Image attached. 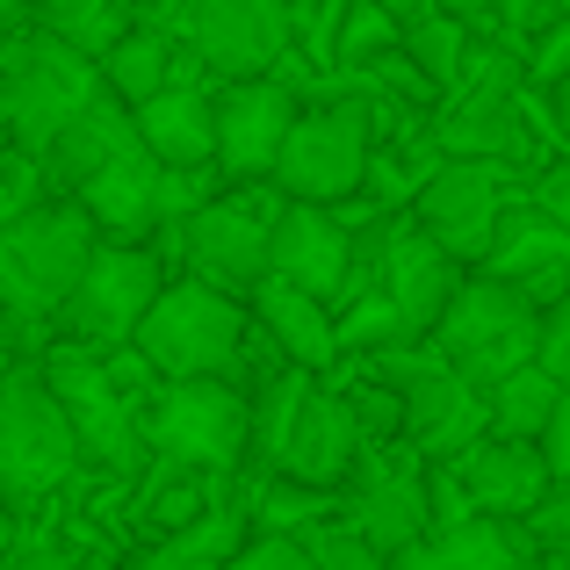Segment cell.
I'll return each mask as SVG.
<instances>
[{
  "label": "cell",
  "instance_id": "d6a6232c",
  "mask_svg": "<svg viewBox=\"0 0 570 570\" xmlns=\"http://www.w3.org/2000/svg\"><path fill=\"white\" fill-rule=\"evenodd\" d=\"M304 542H311V557H318V570H390V557L354 528V520H318Z\"/></svg>",
  "mask_w": 570,
  "mask_h": 570
},
{
  "label": "cell",
  "instance_id": "ab89813d",
  "mask_svg": "<svg viewBox=\"0 0 570 570\" xmlns=\"http://www.w3.org/2000/svg\"><path fill=\"white\" fill-rule=\"evenodd\" d=\"M534 209H549V217L570 232V159H563V167H549L542 181H534Z\"/></svg>",
  "mask_w": 570,
  "mask_h": 570
},
{
  "label": "cell",
  "instance_id": "277c9868",
  "mask_svg": "<svg viewBox=\"0 0 570 570\" xmlns=\"http://www.w3.org/2000/svg\"><path fill=\"white\" fill-rule=\"evenodd\" d=\"M130 347L159 368V383H181V376H232L238 368V347H246V311H238L232 289L188 275V282H167L153 304V318L138 325Z\"/></svg>",
  "mask_w": 570,
  "mask_h": 570
},
{
  "label": "cell",
  "instance_id": "7402d4cb",
  "mask_svg": "<svg viewBox=\"0 0 570 570\" xmlns=\"http://www.w3.org/2000/svg\"><path fill=\"white\" fill-rule=\"evenodd\" d=\"M253 311H261V325H267V340L282 347V362H296V368H333V354H340V318H333V304L325 296H311L304 282H289V275H267L261 289H253Z\"/></svg>",
  "mask_w": 570,
  "mask_h": 570
},
{
  "label": "cell",
  "instance_id": "ffe728a7",
  "mask_svg": "<svg viewBox=\"0 0 570 570\" xmlns=\"http://www.w3.org/2000/svg\"><path fill=\"white\" fill-rule=\"evenodd\" d=\"M491 275H505L513 282V289H528L534 304H563L570 296V232L557 217H549V209H505L499 217V238H491Z\"/></svg>",
  "mask_w": 570,
  "mask_h": 570
},
{
  "label": "cell",
  "instance_id": "83f0119b",
  "mask_svg": "<svg viewBox=\"0 0 570 570\" xmlns=\"http://www.w3.org/2000/svg\"><path fill=\"white\" fill-rule=\"evenodd\" d=\"M29 14H37L51 37H66L72 51L109 58L116 43L130 37V14H138V0H29Z\"/></svg>",
  "mask_w": 570,
  "mask_h": 570
},
{
  "label": "cell",
  "instance_id": "3957f363",
  "mask_svg": "<svg viewBox=\"0 0 570 570\" xmlns=\"http://www.w3.org/2000/svg\"><path fill=\"white\" fill-rule=\"evenodd\" d=\"M433 347H441L476 390H491V383L513 376V368L534 362V347H542V304H534L528 289H513L505 275L476 267V275H462L455 304L441 311Z\"/></svg>",
  "mask_w": 570,
  "mask_h": 570
},
{
  "label": "cell",
  "instance_id": "d590c367",
  "mask_svg": "<svg viewBox=\"0 0 570 570\" xmlns=\"http://www.w3.org/2000/svg\"><path fill=\"white\" fill-rule=\"evenodd\" d=\"M390 37H397V29H390V14H383V8H368V0H362V8H347V29H340V58H354V66H368V58H383L376 43H390Z\"/></svg>",
  "mask_w": 570,
  "mask_h": 570
},
{
  "label": "cell",
  "instance_id": "60d3db41",
  "mask_svg": "<svg viewBox=\"0 0 570 570\" xmlns=\"http://www.w3.org/2000/svg\"><path fill=\"white\" fill-rule=\"evenodd\" d=\"M130 570H232V563H217V557H195V549H181V542H159L153 557H138Z\"/></svg>",
  "mask_w": 570,
  "mask_h": 570
},
{
  "label": "cell",
  "instance_id": "5bb4252c",
  "mask_svg": "<svg viewBox=\"0 0 570 570\" xmlns=\"http://www.w3.org/2000/svg\"><path fill=\"white\" fill-rule=\"evenodd\" d=\"M404 441L433 462L470 455L476 441H491V390H476L455 362L426 368V376L404 390Z\"/></svg>",
  "mask_w": 570,
  "mask_h": 570
},
{
  "label": "cell",
  "instance_id": "6da1fadb",
  "mask_svg": "<svg viewBox=\"0 0 570 570\" xmlns=\"http://www.w3.org/2000/svg\"><path fill=\"white\" fill-rule=\"evenodd\" d=\"M101 246V224L87 217V203H37L29 217H14L0 232V311L14 325H37L51 311L72 304L87 261Z\"/></svg>",
  "mask_w": 570,
  "mask_h": 570
},
{
  "label": "cell",
  "instance_id": "7a4b0ae2",
  "mask_svg": "<svg viewBox=\"0 0 570 570\" xmlns=\"http://www.w3.org/2000/svg\"><path fill=\"white\" fill-rule=\"evenodd\" d=\"M101 58L72 51L51 29H29V37H0V109H8L14 145L29 153H51V138L101 95Z\"/></svg>",
  "mask_w": 570,
  "mask_h": 570
},
{
  "label": "cell",
  "instance_id": "7dc6e473",
  "mask_svg": "<svg viewBox=\"0 0 570 570\" xmlns=\"http://www.w3.org/2000/svg\"><path fill=\"white\" fill-rule=\"evenodd\" d=\"M80 570H87V563H80Z\"/></svg>",
  "mask_w": 570,
  "mask_h": 570
},
{
  "label": "cell",
  "instance_id": "8992f818",
  "mask_svg": "<svg viewBox=\"0 0 570 570\" xmlns=\"http://www.w3.org/2000/svg\"><path fill=\"white\" fill-rule=\"evenodd\" d=\"M145 441L167 462H195V470H232L253 448V397H238L232 376H181L153 397L145 412Z\"/></svg>",
  "mask_w": 570,
  "mask_h": 570
},
{
  "label": "cell",
  "instance_id": "8d00e7d4",
  "mask_svg": "<svg viewBox=\"0 0 570 570\" xmlns=\"http://www.w3.org/2000/svg\"><path fill=\"white\" fill-rule=\"evenodd\" d=\"M534 362H542L549 376H563V383H570V296L542 311V347H534Z\"/></svg>",
  "mask_w": 570,
  "mask_h": 570
},
{
  "label": "cell",
  "instance_id": "f546056e",
  "mask_svg": "<svg viewBox=\"0 0 570 570\" xmlns=\"http://www.w3.org/2000/svg\"><path fill=\"white\" fill-rule=\"evenodd\" d=\"M404 58H412V66L426 72L433 87H462V66H470V22H455V14L433 8L426 22H412V37H404Z\"/></svg>",
  "mask_w": 570,
  "mask_h": 570
},
{
  "label": "cell",
  "instance_id": "4dcf8cb0",
  "mask_svg": "<svg viewBox=\"0 0 570 570\" xmlns=\"http://www.w3.org/2000/svg\"><path fill=\"white\" fill-rule=\"evenodd\" d=\"M333 513H340L333 484H296V476H275V484L261 491V505H253V520H261L267 534H311Z\"/></svg>",
  "mask_w": 570,
  "mask_h": 570
},
{
  "label": "cell",
  "instance_id": "f1b7e54d",
  "mask_svg": "<svg viewBox=\"0 0 570 570\" xmlns=\"http://www.w3.org/2000/svg\"><path fill=\"white\" fill-rule=\"evenodd\" d=\"M557 404H563V376H549L542 362H528L505 383H491V433H505V441H542Z\"/></svg>",
  "mask_w": 570,
  "mask_h": 570
},
{
  "label": "cell",
  "instance_id": "484cf974",
  "mask_svg": "<svg viewBox=\"0 0 570 570\" xmlns=\"http://www.w3.org/2000/svg\"><path fill=\"white\" fill-rule=\"evenodd\" d=\"M138 130L167 167H217V95L174 80L167 95L138 101Z\"/></svg>",
  "mask_w": 570,
  "mask_h": 570
},
{
  "label": "cell",
  "instance_id": "f6af8a7d",
  "mask_svg": "<svg viewBox=\"0 0 570 570\" xmlns=\"http://www.w3.org/2000/svg\"><path fill=\"white\" fill-rule=\"evenodd\" d=\"M8 325H14V318H8V311H0V340H8Z\"/></svg>",
  "mask_w": 570,
  "mask_h": 570
},
{
  "label": "cell",
  "instance_id": "e575fe53",
  "mask_svg": "<svg viewBox=\"0 0 570 570\" xmlns=\"http://www.w3.org/2000/svg\"><path fill=\"white\" fill-rule=\"evenodd\" d=\"M203 203H217L209 195V167H167V181H159V224H188Z\"/></svg>",
  "mask_w": 570,
  "mask_h": 570
},
{
  "label": "cell",
  "instance_id": "ac0fdd59",
  "mask_svg": "<svg viewBox=\"0 0 570 570\" xmlns=\"http://www.w3.org/2000/svg\"><path fill=\"white\" fill-rule=\"evenodd\" d=\"M362 455H368V433H362V419H354L347 390H318L311 383L304 412H296L289 441H282V455H275V476H296V484H340Z\"/></svg>",
  "mask_w": 570,
  "mask_h": 570
},
{
  "label": "cell",
  "instance_id": "ee69618b",
  "mask_svg": "<svg viewBox=\"0 0 570 570\" xmlns=\"http://www.w3.org/2000/svg\"><path fill=\"white\" fill-rule=\"evenodd\" d=\"M14 22H22V0H0V37H14Z\"/></svg>",
  "mask_w": 570,
  "mask_h": 570
},
{
  "label": "cell",
  "instance_id": "1f68e13d",
  "mask_svg": "<svg viewBox=\"0 0 570 570\" xmlns=\"http://www.w3.org/2000/svg\"><path fill=\"white\" fill-rule=\"evenodd\" d=\"M43 188H51L43 153H29V145H0V232H8L14 217H29V209L43 203Z\"/></svg>",
  "mask_w": 570,
  "mask_h": 570
},
{
  "label": "cell",
  "instance_id": "d6986e66",
  "mask_svg": "<svg viewBox=\"0 0 570 570\" xmlns=\"http://www.w3.org/2000/svg\"><path fill=\"white\" fill-rule=\"evenodd\" d=\"M159 181H167V159L138 138V145H124L101 174H87L72 195H80L87 217L101 224V238H130V246H145V238L159 232Z\"/></svg>",
  "mask_w": 570,
  "mask_h": 570
},
{
  "label": "cell",
  "instance_id": "52a82bcc",
  "mask_svg": "<svg viewBox=\"0 0 570 570\" xmlns=\"http://www.w3.org/2000/svg\"><path fill=\"white\" fill-rule=\"evenodd\" d=\"M43 383L58 390L80 455L101 470H130L145 441V397H130V383L116 376V362H101L95 347H51L43 354Z\"/></svg>",
  "mask_w": 570,
  "mask_h": 570
},
{
  "label": "cell",
  "instance_id": "7c38bea8",
  "mask_svg": "<svg viewBox=\"0 0 570 570\" xmlns=\"http://www.w3.org/2000/svg\"><path fill=\"white\" fill-rule=\"evenodd\" d=\"M181 29L217 80H261L289 58V0H188Z\"/></svg>",
  "mask_w": 570,
  "mask_h": 570
},
{
  "label": "cell",
  "instance_id": "603a6c76",
  "mask_svg": "<svg viewBox=\"0 0 570 570\" xmlns=\"http://www.w3.org/2000/svg\"><path fill=\"white\" fill-rule=\"evenodd\" d=\"M138 138H145V130H138V109H130L116 87H101V95L51 138L43 174H51V188H80L87 174H101L116 153H124V145H138Z\"/></svg>",
  "mask_w": 570,
  "mask_h": 570
},
{
  "label": "cell",
  "instance_id": "cb8c5ba5",
  "mask_svg": "<svg viewBox=\"0 0 570 570\" xmlns=\"http://www.w3.org/2000/svg\"><path fill=\"white\" fill-rule=\"evenodd\" d=\"M528 557H534V528L513 534V520L476 513V520H455V528H433L390 570H520Z\"/></svg>",
  "mask_w": 570,
  "mask_h": 570
},
{
  "label": "cell",
  "instance_id": "b9f144b4",
  "mask_svg": "<svg viewBox=\"0 0 570 570\" xmlns=\"http://www.w3.org/2000/svg\"><path fill=\"white\" fill-rule=\"evenodd\" d=\"M0 570H80V563H72L66 549H51V542H14Z\"/></svg>",
  "mask_w": 570,
  "mask_h": 570
},
{
  "label": "cell",
  "instance_id": "44dd1931",
  "mask_svg": "<svg viewBox=\"0 0 570 570\" xmlns=\"http://www.w3.org/2000/svg\"><path fill=\"white\" fill-rule=\"evenodd\" d=\"M354 528L368 534V542L383 549L390 563L404 557V549H419L433 534V476H419V462H390V470H368L362 499L347 505Z\"/></svg>",
  "mask_w": 570,
  "mask_h": 570
},
{
  "label": "cell",
  "instance_id": "836d02e7",
  "mask_svg": "<svg viewBox=\"0 0 570 570\" xmlns=\"http://www.w3.org/2000/svg\"><path fill=\"white\" fill-rule=\"evenodd\" d=\"M232 570H318V557H311V542L304 534H253L246 549L232 557Z\"/></svg>",
  "mask_w": 570,
  "mask_h": 570
},
{
  "label": "cell",
  "instance_id": "f35d334b",
  "mask_svg": "<svg viewBox=\"0 0 570 570\" xmlns=\"http://www.w3.org/2000/svg\"><path fill=\"white\" fill-rule=\"evenodd\" d=\"M534 80H542V87L570 80V22H557V29L542 37V51H534Z\"/></svg>",
  "mask_w": 570,
  "mask_h": 570
},
{
  "label": "cell",
  "instance_id": "30bf717a",
  "mask_svg": "<svg viewBox=\"0 0 570 570\" xmlns=\"http://www.w3.org/2000/svg\"><path fill=\"white\" fill-rule=\"evenodd\" d=\"M181 261L188 275L217 282L232 296H253L275 275V209L253 195H217L181 224Z\"/></svg>",
  "mask_w": 570,
  "mask_h": 570
},
{
  "label": "cell",
  "instance_id": "e0dca14e",
  "mask_svg": "<svg viewBox=\"0 0 570 570\" xmlns=\"http://www.w3.org/2000/svg\"><path fill=\"white\" fill-rule=\"evenodd\" d=\"M275 275L304 282L311 296L340 304L354 275V232L333 217V203H282L275 209Z\"/></svg>",
  "mask_w": 570,
  "mask_h": 570
},
{
  "label": "cell",
  "instance_id": "8fae6325",
  "mask_svg": "<svg viewBox=\"0 0 570 570\" xmlns=\"http://www.w3.org/2000/svg\"><path fill=\"white\" fill-rule=\"evenodd\" d=\"M412 217L462 267H484L491 238H499V217H505V159H441L426 174V188H419Z\"/></svg>",
  "mask_w": 570,
  "mask_h": 570
},
{
  "label": "cell",
  "instance_id": "4316f807",
  "mask_svg": "<svg viewBox=\"0 0 570 570\" xmlns=\"http://www.w3.org/2000/svg\"><path fill=\"white\" fill-rule=\"evenodd\" d=\"M101 80H109L130 109L153 101V95H167V87L181 80V66H174V37H167V29H153V22H130V37L101 58Z\"/></svg>",
  "mask_w": 570,
  "mask_h": 570
},
{
  "label": "cell",
  "instance_id": "74e56055",
  "mask_svg": "<svg viewBox=\"0 0 570 570\" xmlns=\"http://www.w3.org/2000/svg\"><path fill=\"white\" fill-rule=\"evenodd\" d=\"M528 528H534V542H542V549H570V476H557L549 505L528 520Z\"/></svg>",
  "mask_w": 570,
  "mask_h": 570
},
{
  "label": "cell",
  "instance_id": "2e32d148",
  "mask_svg": "<svg viewBox=\"0 0 570 570\" xmlns=\"http://www.w3.org/2000/svg\"><path fill=\"white\" fill-rule=\"evenodd\" d=\"M383 289L397 296V311L433 340L441 311L455 304V289H462V261H455V253H448L419 217H390V238H383Z\"/></svg>",
  "mask_w": 570,
  "mask_h": 570
},
{
  "label": "cell",
  "instance_id": "ba28073f",
  "mask_svg": "<svg viewBox=\"0 0 570 570\" xmlns=\"http://www.w3.org/2000/svg\"><path fill=\"white\" fill-rule=\"evenodd\" d=\"M368 167H376V145H368V116L354 101H333V109L296 116L289 145L275 159V188L289 203H347L362 195Z\"/></svg>",
  "mask_w": 570,
  "mask_h": 570
},
{
  "label": "cell",
  "instance_id": "5b68a950",
  "mask_svg": "<svg viewBox=\"0 0 570 570\" xmlns=\"http://www.w3.org/2000/svg\"><path fill=\"white\" fill-rule=\"evenodd\" d=\"M72 462H80V433L58 390L43 376H8L0 383V499L37 505L43 491L66 484Z\"/></svg>",
  "mask_w": 570,
  "mask_h": 570
},
{
  "label": "cell",
  "instance_id": "9a60e30c",
  "mask_svg": "<svg viewBox=\"0 0 570 570\" xmlns=\"http://www.w3.org/2000/svg\"><path fill=\"white\" fill-rule=\"evenodd\" d=\"M455 470H462V484H470L476 513H499V520H534L549 505V491H557L549 448L542 441H505V433H491L470 455H455Z\"/></svg>",
  "mask_w": 570,
  "mask_h": 570
},
{
  "label": "cell",
  "instance_id": "bcb514c9",
  "mask_svg": "<svg viewBox=\"0 0 570 570\" xmlns=\"http://www.w3.org/2000/svg\"><path fill=\"white\" fill-rule=\"evenodd\" d=\"M557 557H570V549H557Z\"/></svg>",
  "mask_w": 570,
  "mask_h": 570
},
{
  "label": "cell",
  "instance_id": "9c48e42d",
  "mask_svg": "<svg viewBox=\"0 0 570 570\" xmlns=\"http://www.w3.org/2000/svg\"><path fill=\"white\" fill-rule=\"evenodd\" d=\"M159 289H167V275H159L153 246L101 238L95 261H87V275H80V289H72V304H66V325L87 340V347H130L138 325L153 318Z\"/></svg>",
  "mask_w": 570,
  "mask_h": 570
},
{
  "label": "cell",
  "instance_id": "d4e9b609",
  "mask_svg": "<svg viewBox=\"0 0 570 570\" xmlns=\"http://www.w3.org/2000/svg\"><path fill=\"white\" fill-rule=\"evenodd\" d=\"M433 138H441V159H520L528 153L513 87H455Z\"/></svg>",
  "mask_w": 570,
  "mask_h": 570
},
{
  "label": "cell",
  "instance_id": "4fadbf2b",
  "mask_svg": "<svg viewBox=\"0 0 570 570\" xmlns=\"http://www.w3.org/2000/svg\"><path fill=\"white\" fill-rule=\"evenodd\" d=\"M296 130V95L282 80H224L217 95V174L232 181H275V159Z\"/></svg>",
  "mask_w": 570,
  "mask_h": 570
},
{
  "label": "cell",
  "instance_id": "7bdbcfd3",
  "mask_svg": "<svg viewBox=\"0 0 570 570\" xmlns=\"http://www.w3.org/2000/svg\"><path fill=\"white\" fill-rule=\"evenodd\" d=\"M433 8H441V14H455V22H484V14L499 8V0H433Z\"/></svg>",
  "mask_w": 570,
  "mask_h": 570
}]
</instances>
